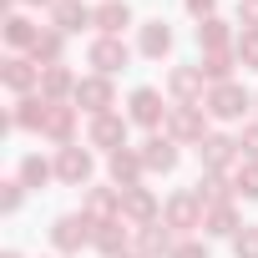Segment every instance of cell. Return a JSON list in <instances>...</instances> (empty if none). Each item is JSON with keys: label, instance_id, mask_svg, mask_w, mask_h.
I'll list each match as a JSON object with an SVG mask.
<instances>
[{"label": "cell", "instance_id": "cell-9", "mask_svg": "<svg viewBox=\"0 0 258 258\" xmlns=\"http://www.w3.org/2000/svg\"><path fill=\"white\" fill-rule=\"evenodd\" d=\"M86 66L101 71V76H116V71L132 66V46H126L121 36H96V41L86 46Z\"/></svg>", "mask_w": 258, "mask_h": 258}, {"label": "cell", "instance_id": "cell-33", "mask_svg": "<svg viewBox=\"0 0 258 258\" xmlns=\"http://www.w3.org/2000/svg\"><path fill=\"white\" fill-rule=\"evenodd\" d=\"M26 192H31V187H26L21 177L0 182V213H6V218H16V213H21V203H26Z\"/></svg>", "mask_w": 258, "mask_h": 258}, {"label": "cell", "instance_id": "cell-24", "mask_svg": "<svg viewBox=\"0 0 258 258\" xmlns=\"http://www.w3.org/2000/svg\"><path fill=\"white\" fill-rule=\"evenodd\" d=\"M76 86H81V76L61 61V66H41V96L46 101H76Z\"/></svg>", "mask_w": 258, "mask_h": 258}, {"label": "cell", "instance_id": "cell-26", "mask_svg": "<svg viewBox=\"0 0 258 258\" xmlns=\"http://www.w3.org/2000/svg\"><path fill=\"white\" fill-rule=\"evenodd\" d=\"M192 192H198L203 208H218V203H233V198H238L228 172H198V187H192Z\"/></svg>", "mask_w": 258, "mask_h": 258}, {"label": "cell", "instance_id": "cell-29", "mask_svg": "<svg viewBox=\"0 0 258 258\" xmlns=\"http://www.w3.org/2000/svg\"><path fill=\"white\" fill-rule=\"evenodd\" d=\"M132 26V6L126 0H101L96 6V36H121Z\"/></svg>", "mask_w": 258, "mask_h": 258}, {"label": "cell", "instance_id": "cell-25", "mask_svg": "<svg viewBox=\"0 0 258 258\" xmlns=\"http://www.w3.org/2000/svg\"><path fill=\"white\" fill-rule=\"evenodd\" d=\"M192 36H198V46H203V51H233V46H238V31H233L223 16L198 21V31H192Z\"/></svg>", "mask_w": 258, "mask_h": 258}, {"label": "cell", "instance_id": "cell-5", "mask_svg": "<svg viewBox=\"0 0 258 258\" xmlns=\"http://www.w3.org/2000/svg\"><path fill=\"white\" fill-rule=\"evenodd\" d=\"M162 132H167L177 147H198V142L208 137V106H203V101H198V106H177V101H172Z\"/></svg>", "mask_w": 258, "mask_h": 258}, {"label": "cell", "instance_id": "cell-32", "mask_svg": "<svg viewBox=\"0 0 258 258\" xmlns=\"http://www.w3.org/2000/svg\"><path fill=\"white\" fill-rule=\"evenodd\" d=\"M233 192L248 198V203H258V157H243V162H238V172H233Z\"/></svg>", "mask_w": 258, "mask_h": 258}, {"label": "cell", "instance_id": "cell-16", "mask_svg": "<svg viewBox=\"0 0 258 258\" xmlns=\"http://www.w3.org/2000/svg\"><path fill=\"white\" fill-rule=\"evenodd\" d=\"M0 86L16 96H31V91H41V66L31 56H6L0 61Z\"/></svg>", "mask_w": 258, "mask_h": 258}, {"label": "cell", "instance_id": "cell-36", "mask_svg": "<svg viewBox=\"0 0 258 258\" xmlns=\"http://www.w3.org/2000/svg\"><path fill=\"white\" fill-rule=\"evenodd\" d=\"M167 258H208V243H203V238H177V248H172Z\"/></svg>", "mask_w": 258, "mask_h": 258}, {"label": "cell", "instance_id": "cell-42", "mask_svg": "<svg viewBox=\"0 0 258 258\" xmlns=\"http://www.w3.org/2000/svg\"><path fill=\"white\" fill-rule=\"evenodd\" d=\"M121 258H142V253H121Z\"/></svg>", "mask_w": 258, "mask_h": 258}, {"label": "cell", "instance_id": "cell-4", "mask_svg": "<svg viewBox=\"0 0 258 258\" xmlns=\"http://www.w3.org/2000/svg\"><path fill=\"white\" fill-rule=\"evenodd\" d=\"M91 233H96V223H91L86 213H61V218H51V248H56L61 258L91 248Z\"/></svg>", "mask_w": 258, "mask_h": 258}, {"label": "cell", "instance_id": "cell-41", "mask_svg": "<svg viewBox=\"0 0 258 258\" xmlns=\"http://www.w3.org/2000/svg\"><path fill=\"white\" fill-rule=\"evenodd\" d=\"M0 258H26V253H16V248H6V253H0Z\"/></svg>", "mask_w": 258, "mask_h": 258}, {"label": "cell", "instance_id": "cell-34", "mask_svg": "<svg viewBox=\"0 0 258 258\" xmlns=\"http://www.w3.org/2000/svg\"><path fill=\"white\" fill-rule=\"evenodd\" d=\"M233 56H238V66H243V71H258V31H238Z\"/></svg>", "mask_w": 258, "mask_h": 258}, {"label": "cell", "instance_id": "cell-35", "mask_svg": "<svg viewBox=\"0 0 258 258\" xmlns=\"http://www.w3.org/2000/svg\"><path fill=\"white\" fill-rule=\"evenodd\" d=\"M233 258H258V228L243 223V233L233 238Z\"/></svg>", "mask_w": 258, "mask_h": 258}, {"label": "cell", "instance_id": "cell-12", "mask_svg": "<svg viewBox=\"0 0 258 258\" xmlns=\"http://www.w3.org/2000/svg\"><path fill=\"white\" fill-rule=\"evenodd\" d=\"M208 96V76H203V66H172L167 71V101H177V106H198Z\"/></svg>", "mask_w": 258, "mask_h": 258}, {"label": "cell", "instance_id": "cell-23", "mask_svg": "<svg viewBox=\"0 0 258 258\" xmlns=\"http://www.w3.org/2000/svg\"><path fill=\"white\" fill-rule=\"evenodd\" d=\"M41 31H46V26H36V21H31V16H21V11H16V16H6V21H0V36H6V46H11V56H21V51L31 56V46L41 41Z\"/></svg>", "mask_w": 258, "mask_h": 258}, {"label": "cell", "instance_id": "cell-8", "mask_svg": "<svg viewBox=\"0 0 258 258\" xmlns=\"http://www.w3.org/2000/svg\"><path fill=\"white\" fill-rule=\"evenodd\" d=\"M76 132H81V106H76V101H51L41 137H46L51 147H76Z\"/></svg>", "mask_w": 258, "mask_h": 258}, {"label": "cell", "instance_id": "cell-28", "mask_svg": "<svg viewBox=\"0 0 258 258\" xmlns=\"http://www.w3.org/2000/svg\"><path fill=\"white\" fill-rule=\"evenodd\" d=\"M16 177H21V182H26L31 192H41L46 182H56V162H46L41 152H26V157L16 162Z\"/></svg>", "mask_w": 258, "mask_h": 258}, {"label": "cell", "instance_id": "cell-3", "mask_svg": "<svg viewBox=\"0 0 258 258\" xmlns=\"http://www.w3.org/2000/svg\"><path fill=\"white\" fill-rule=\"evenodd\" d=\"M203 218H208V208L198 203V192L192 187H177V192H167L162 198V223L172 228V233H192V228H203Z\"/></svg>", "mask_w": 258, "mask_h": 258}, {"label": "cell", "instance_id": "cell-43", "mask_svg": "<svg viewBox=\"0 0 258 258\" xmlns=\"http://www.w3.org/2000/svg\"><path fill=\"white\" fill-rule=\"evenodd\" d=\"M253 111H258V91H253Z\"/></svg>", "mask_w": 258, "mask_h": 258}, {"label": "cell", "instance_id": "cell-27", "mask_svg": "<svg viewBox=\"0 0 258 258\" xmlns=\"http://www.w3.org/2000/svg\"><path fill=\"white\" fill-rule=\"evenodd\" d=\"M203 233H208V238H238V233H243L238 203H218V208H208V218H203Z\"/></svg>", "mask_w": 258, "mask_h": 258}, {"label": "cell", "instance_id": "cell-6", "mask_svg": "<svg viewBox=\"0 0 258 258\" xmlns=\"http://www.w3.org/2000/svg\"><path fill=\"white\" fill-rule=\"evenodd\" d=\"M198 162H203V172H238L243 147H238V137H228V132H208V137L198 142Z\"/></svg>", "mask_w": 258, "mask_h": 258}, {"label": "cell", "instance_id": "cell-10", "mask_svg": "<svg viewBox=\"0 0 258 258\" xmlns=\"http://www.w3.org/2000/svg\"><path fill=\"white\" fill-rule=\"evenodd\" d=\"M137 152H142L147 177H172V172H177V162H182V147H177L167 132H152V137H147Z\"/></svg>", "mask_w": 258, "mask_h": 258}, {"label": "cell", "instance_id": "cell-17", "mask_svg": "<svg viewBox=\"0 0 258 258\" xmlns=\"http://www.w3.org/2000/svg\"><path fill=\"white\" fill-rule=\"evenodd\" d=\"M172 26L162 21V16H152V21H142L137 26V56H147V61H162V56H172Z\"/></svg>", "mask_w": 258, "mask_h": 258}, {"label": "cell", "instance_id": "cell-2", "mask_svg": "<svg viewBox=\"0 0 258 258\" xmlns=\"http://www.w3.org/2000/svg\"><path fill=\"white\" fill-rule=\"evenodd\" d=\"M167 111H172V101H167V91H157V86H137L132 96H126V121H132V126L162 132Z\"/></svg>", "mask_w": 258, "mask_h": 258}, {"label": "cell", "instance_id": "cell-31", "mask_svg": "<svg viewBox=\"0 0 258 258\" xmlns=\"http://www.w3.org/2000/svg\"><path fill=\"white\" fill-rule=\"evenodd\" d=\"M203 76H208V86H218V81H233V66H238V56L233 51H203Z\"/></svg>", "mask_w": 258, "mask_h": 258}, {"label": "cell", "instance_id": "cell-15", "mask_svg": "<svg viewBox=\"0 0 258 258\" xmlns=\"http://www.w3.org/2000/svg\"><path fill=\"white\" fill-rule=\"evenodd\" d=\"M121 223L132 228H147V223H162V203L152 187H126L121 192Z\"/></svg>", "mask_w": 258, "mask_h": 258}, {"label": "cell", "instance_id": "cell-21", "mask_svg": "<svg viewBox=\"0 0 258 258\" xmlns=\"http://www.w3.org/2000/svg\"><path fill=\"white\" fill-rule=\"evenodd\" d=\"M51 26L61 36H76V31L96 26V6H86V0H56L51 6Z\"/></svg>", "mask_w": 258, "mask_h": 258}, {"label": "cell", "instance_id": "cell-37", "mask_svg": "<svg viewBox=\"0 0 258 258\" xmlns=\"http://www.w3.org/2000/svg\"><path fill=\"white\" fill-rule=\"evenodd\" d=\"M238 147H243V157H258V116H253V121H243V132H238Z\"/></svg>", "mask_w": 258, "mask_h": 258}, {"label": "cell", "instance_id": "cell-20", "mask_svg": "<svg viewBox=\"0 0 258 258\" xmlns=\"http://www.w3.org/2000/svg\"><path fill=\"white\" fill-rule=\"evenodd\" d=\"M177 248V233L167 228V223H147V228H132V253H142V258H167Z\"/></svg>", "mask_w": 258, "mask_h": 258}, {"label": "cell", "instance_id": "cell-30", "mask_svg": "<svg viewBox=\"0 0 258 258\" xmlns=\"http://www.w3.org/2000/svg\"><path fill=\"white\" fill-rule=\"evenodd\" d=\"M31 61H36V66H61V61H66V36H61L56 26H46L41 41L31 46Z\"/></svg>", "mask_w": 258, "mask_h": 258}, {"label": "cell", "instance_id": "cell-11", "mask_svg": "<svg viewBox=\"0 0 258 258\" xmlns=\"http://www.w3.org/2000/svg\"><path fill=\"white\" fill-rule=\"evenodd\" d=\"M126 126H132V121H126L121 111H106V116H91V126H86V147H96V152H121L126 147Z\"/></svg>", "mask_w": 258, "mask_h": 258}, {"label": "cell", "instance_id": "cell-19", "mask_svg": "<svg viewBox=\"0 0 258 258\" xmlns=\"http://www.w3.org/2000/svg\"><path fill=\"white\" fill-rule=\"evenodd\" d=\"M81 213L91 218V223H116L121 218V187H86L81 192Z\"/></svg>", "mask_w": 258, "mask_h": 258}, {"label": "cell", "instance_id": "cell-39", "mask_svg": "<svg viewBox=\"0 0 258 258\" xmlns=\"http://www.w3.org/2000/svg\"><path fill=\"white\" fill-rule=\"evenodd\" d=\"M187 6V16L192 21H208V16H218V0H182Z\"/></svg>", "mask_w": 258, "mask_h": 258}, {"label": "cell", "instance_id": "cell-1", "mask_svg": "<svg viewBox=\"0 0 258 258\" xmlns=\"http://www.w3.org/2000/svg\"><path fill=\"white\" fill-rule=\"evenodd\" d=\"M203 106H208V116H213V121H243V116L253 111V91H248V86L233 76V81H218V86H208Z\"/></svg>", "mask_w": 258, "mask_h": 258}, {"label": "cell", "instance_id": "cell-22", "mask_svg": "<svg viewBox=\"0 0 258 258\" xmlns=\"http://www.w3.org/2000/svg\"><path fill=\"white\" fill-rule=\"evenodd\" d=\"M91 248L101 253V258H121V253H132V223H96V233H91Z\"/></svg>", "mask_w": 258, "mask_h": 258}, {"label": "cell", "instance_id": "cell-18", "mask_svg": "<svg viewBox=\"0 0 258 258\" xmlns=\"http://www.w3.org/2000/svg\"><path fill=\"white\" fill-rule=\"evenodd\" d=\"M106 177H111V187H142V177H147V167H142V152L137 147H121V152H111L106 157Z\"/></svg>", "mask_w": 258, "mask_h": 258}, {"label": "cell", "instance_id": "cell-7", "mask_svg": "<svg viewBox=\"0 0 258 258\" xmlns=\"http://www.w3.org/2000/svg\"><path fill=\"white\" fill-rule=\"evenodd\" d=\"M91 172H96V152L91 147H56V182L66 187H91Z\"/></svg>", "mask_w": 258, "mask_h": 258}, {"label": "cell", "instance_id": "cell-13", "mask_svg": "<svg viewBox=\"0 0 258 258\" xmlns=\"http://www.w3.org/2000/svg\"><path fill=\"white\" fill-rule=\"evenodd\" d=\"M76 106H81L86 116H106V111L116 106V86H111V76H101V71L81 76V86H76Z\"/></svg>", "mask_w": 258, "mask_h": 258}, {"label": "cell", "instance_id": "cell-14", "mask_svg": "<svg viewBox=\"0 0 258 258\" xmlns=\"http://www.w3.org/2000/svg\"><path fill=\"white\" fill-rule=\"evenodd\" d=\"M46 111H51V101H46L41 91H31V96H16V106H11V116H6V132H36V137H41Z\"/></svg>", "mask_w": 258, "mask_h": 258}, {"label": "cell", "instance_id": "cell-40", "mask_svg": "<svg viewBox=\"0 0 258 258\" xmlns=\"http://www.w3.org/2000/svg\"><path fill=\"white\" fill-rule=\"evenodd\" d=\"M21 6H46V11H51V6H56V0H21Z\"/></svg>", "mask_w": 258, "mask_h": 258}, {"label": "cell", "instance_id": "cell-38", "mask_svg": "<svg viewBox=\"0 0 258 258\" xmlns=\"http://www.w3.org/2000/svg\"><path fill=\"white\" fill-rule=\"evenodd\" d=\"M238 26L243 31H258V0H238Z\"/></svg>", "mask_w": 258, "mask_h": 258}]
</instances>
